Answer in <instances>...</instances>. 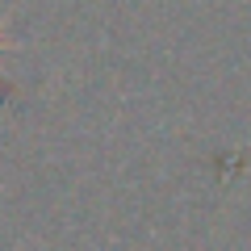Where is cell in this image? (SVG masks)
Wrapping results in <instances>:
<instances>
[{"label":"cell","instance_id":"6da1fadb","mask_svg":"<svg viewBox=\"0 0 251 251\" xmlns=\"http://www.w3.org/2000/svg\"><path fill=\"white\" fill-rule=\"evenodd\" d=\"M9 50V34H4V21H0V54Z\"/></svg>","mask_w":251,"mask_h":251}]
</instances>
